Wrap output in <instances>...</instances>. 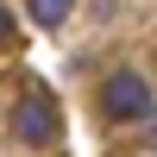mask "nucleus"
I'll return each instance as SVG.
<instances>
[{"mask_svg": "<svg viewBox=\"0 0 157 157\" xmlns=\"http://www.w3.org/2000/svg\"><path fill=\"white\" fill-rule=\"evenodd\" d=\"M101 107H107V120H145V113L157 107V94H151V82L138 69H113L107 75V88H101Z\"/></svg>", "mask_w": 157, "mask_h": 157, "instance_id": "obj_1", "label": "nucleus"}, {"mask_svg": "<svg viewBox=\"0 0 157 157\" xmlns=\"http://www.w3.org/2000/svg\"><path fill=\"white\" fill-rule=\"evenodd\" d=\"M57 132H63V113H57V101H50L44 88H32V94L19 101V113H13V138H19V145H50Z\"/></svg>", "mask_w": 157, "mask_h": 157, "instance_id": "obj_2", "label": "nucleus"}, {"mask_svg": "<svg viewBox=\"0 0 157 157\" xmlns=\"http://www.w3.org/2000/svg\"><path fill=\"white\" fill-rule=\"evenodd\" d=\"M69 6H75V0H32V19H38V25H63Z\"/></svg>", "mask_w": 157, "mask_h": 157, "instance_id": "obj_3", "label": "nucleus"}, {"mask_svg": "<svg viewBox=\"0 0 157 157\" xmlns=\"http://www.w3.org/2000/svg\"><path fill=\"white\" fill-rule=\"evenodd\" d=\"M19 44V25H13V13H6V0H0V50H13Z\"/></svg>", "mask_w": 157, "mask_h": 157, "instance_id": "obj_4", "label": "nucleus"}, {"mask_svg": "<svg viewBox=\"0 0 157 157\" xmlns=\"http://www.w3.org/2000/svg\"><path fill=\"white\" fill-rule=\"evenodd\" d=\"M145 120H151V138H157V107H151V113H145Z\"/></svg>", "mask_w": 157, "mask_h": 157, "instance_id": "obj_5", "label": "nucleus"}]
</instances>
